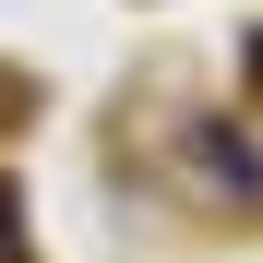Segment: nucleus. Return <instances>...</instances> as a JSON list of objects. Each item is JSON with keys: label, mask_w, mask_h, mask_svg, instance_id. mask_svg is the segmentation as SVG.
I'll return each mask as SVG.
<instances>
[{"label": "nucleus", "mask_w": 263, "mask_h": 263, "mask_svg": "<svg viewBox=\"0 0 263 263\" xmlns=\"http://www.w3.org/2000/svg\"><path fill=\"white\" fill-rule=\"evenodd\" d=\"M192 167H203L215 192H263V144H251V132H228V120L192 132Z\"/></svg>", "instance_id": "f257e3e1"}, {"label": "nucleus", "mask_w": 263, "mask_h": 263, "mask_svg": "<svg viewBox=\"0 0 263 263\" xmlns=\"http://www.w3.org/2000/svg\"><path fill=\"white\" fill-rule=\"evenodd\" d=\"M0 263H24V192L0 180Z\"/></svg>", "instance_id": "f03ea898"}, {"label": "nucleus", "mask_w": 263, "mask_h": 263, "mask_svg": "<svg viewBox=\"0 0 263 263\" xmlns=\"http://www.w3.org/2000/svg\"><path fill=\"white\" fill-rule=\"evenodd\" d=\"M12 120H36V96H24L12 72H0V132H12Z\"/></svg>", "instance_id": "7ed1b4c3"}, {"label": "nucleus", "mask_w": 263, "mask_h": 263, "mask_svg": "<svg viewBox=\"0 0 263 263\" xmlns=\"http://www.w3.org/2000/svg\"><path fill=\"white\" fill-rule=\"evenodd\" d=\"M251 84H263V48H251Z\"/></svg>", "instance_id": "20e7f679"}]
</instances>
